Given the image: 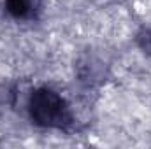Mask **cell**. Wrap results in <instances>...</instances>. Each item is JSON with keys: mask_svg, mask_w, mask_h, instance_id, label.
<instances>
[{"mask_svg": "<svg viewBox=\"0 0 151 149\" xmlns=\"http://www.w3.org/2000/svg\"><path fill=\"white\" fill-rule=\"evenodd\" d=\"M30 114L37 125L49 128H62L70 119V112L65 100L49 88H40L32 93Z\"/></svg>", "mask_w": 151, "mask_h": 149, "instance_id": "6da1fadb", "label": "cell"}]
</instances>
